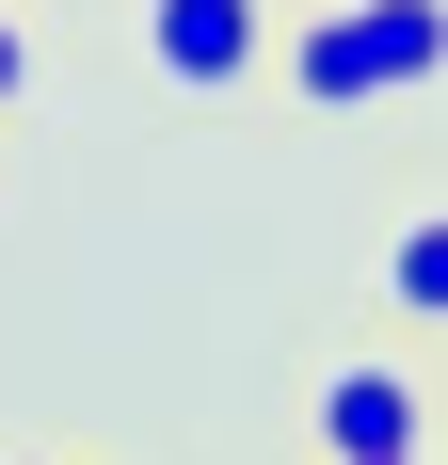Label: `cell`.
Segmentation results:
<instances>
[{
    "label": "cell",
    "instance_id": "1",
    "mask_svg": "<svg viewBox=\"0 0 448 465\" xmlns=\"http://www.w3.org/2000/svg\"><path fill=\"white\" fill-rule=\"evenodd\" d=\"M448 64V0H320L305 33H272V81L305 113H368V96H416Z\"/></svg>",
    "mask_w": 448,
    "mask_h": 465
},
{
    "label": "cell",
    "instance_id": "2",
    "mask_svg": "<svg viewBox=\"0 0 448 465\" xmlns=\"http://www.w3.org/2000/svg\"><path fill=\"white\" fill-rule=\"evenodd\" d=\"M416 450H433V385L401 353H353L320 385V465H416Z\"/></svg>",
    "mask_w": 448,
    "mask_h": 465
},
{
    "label": "cell",
    "instance_id": "3",
    "mask_svg": "<svg viewBox=\"0 0 448 465\" xmlns=\"http://www.w3.org/2000/svg\"><path fill=\"white\" fill-rule=\"evenodd\" d=\"M144 64H161L177 96H240L272 64V16L257 0H144Z\"/></svg>",
    "mask_w": 448,
    "mask_h": 465
},
{
    "label": "cell",
    "instance_id": "4",
    "mask_svg": "<svg viewBox=\"0 0 448 465\" xmlns=\"http://www.w3.org/2000/svg\"><path fill=\"white\" fill-rule=\"evenodd\" d=\"M385 305H401V322H448V209H416V225L385 241Z\"/></svg>",
    "mask_w": 448,
    "mask_h": 465
},
{
    "label": "cell",
    "instance_id": "5",
    "mask_svg": "<svg viewBox=\"0 0 448 465\" xmlns=\"http://www.w3.org/2000/svg\"><path fill=\"white\" fill-rule=\"evenodd\" d=\"M16 96H33V48H16V16H0V113H16Z\"/></svg>",
    "mask_w": 448,
    "mask_h": 465
}]
</instances>
